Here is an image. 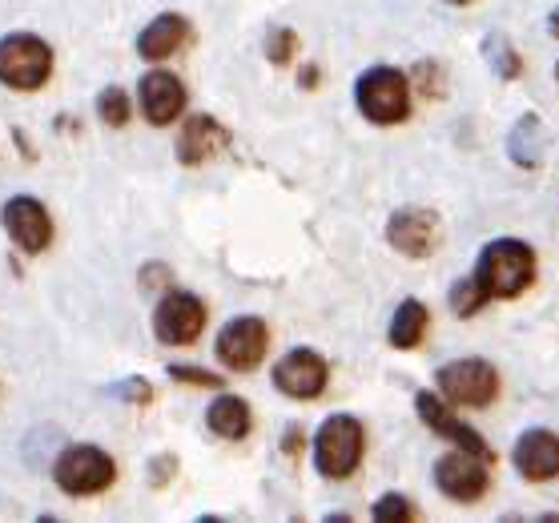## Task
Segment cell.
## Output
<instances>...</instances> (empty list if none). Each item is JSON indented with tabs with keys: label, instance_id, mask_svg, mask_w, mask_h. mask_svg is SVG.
I'll use <instances>...</instances> for the list:
<instances>
[{
	"label": "cell",
	"instance_id": "11",
	"mask_svg": "<svg viewBox=\"0 0 559 523\" xmlns=\"http://www.w3.org/2000/svg\"><path fill=\"white\" fill-rule=\"evenodd\" d=\"M270 331L262 319H234L217 334V358L229 370H254L266 358Z\"/></svg>",
	"mask_w": 559,
	"mask_h": 523
},
{
	"label": "cell",
	"instance_id": "5",
	"mask_svg": "<svg viewBox=\"0 0 559 523\" xmlns=\"http://www.w3.org/2000/svg\"><path fill=\"white\" fill-rule=\"evenodd\" d=\"M52 73V49L33 33H9L0 40V85L16 93L40 90Z\"/></svg>",
	"mask_w": 559,
	"mask_h": 523
},
{
	"label": "cell",
	"instance_id": "18",
	"mask_svg": "<svg viewBox=\"0 0 559 523\" xmlns=\"http://www.w3.org/2000/svg\"><path fill=\"white\" fill-rule=\"evenodd\" d=\"M205 427H210L217 439H246V435H250V407H246V399H238V395L214 399L210 411H205Z\"/></svg>",
	"mask_w": 559,
	"mask_h": 523
},
{
	"label": "cell",
	"instance_id": "13",
	"mask_svg": "<svg viewBox=\"0 0 559 523\" xmlns=\"http://www.w3.org/2000/svg\"><path fill=\"white\" fill-rule=\"evenodd\" d=\"M515 472L527 479V484H551L559 479V435L544 431V427H532L515 439Z\"/></svg>",
	"mask_w": 559,
	"mask_h": 523
},
{
	"label": "cell",
	"instance_id": "16",
	"mask_svg": "<svg viewBox=\"0 0 559 523\" xmlns=\"http://www.w3.org/2000/svg\"><path fill=\"white\" fill-rule=\"evenodd\" d=\"M229 145V133L217 126L210 114H193L186 126H181L178 138V162L181 166H202L210 157H217Z\"/></svg>",
	"mask_w": 559,
	"mask_h": 523
},
{
	"label": "cell",
	"instance_id": "30",
	"mask_svg": "<svg viewBox=\"0 0 559 523\" xmlns=\"http://www.w3.org/2000/svg\"><path fill=\"white\" fill-rule=\"evenodd\" d=\"M556 85H559V61H556Z\"/></svg>",
	"mask_w": 559,
	"mask_h": 523
},
{
	"label": "cell",
	"instance_id": "26",
	"mask_svg": "<svg viewBox=\"0 0 559 523\" xmlns=\"http://www.w3.org/2000/svg\"><path fill=\"white\" fill-rule=\"evenodd\" d=\"M117 391H121V395L126 399H133V403H150V383H141V379H133V383H126V387H117Z\"/></svg>",
	"mask_w": 559,
	"mask_h": 523
},
{
	"label": "cell",
	"instance_id": "20",
	"mask_svg": "<svg viewBox=\"0 0 559 523\" xmlns=\"http://www.w3.org/2000/svg\"><path fill=\"white\" fill-rule=\"evenodd\" d=\"M447 302H451V310H455L459 319H471V314H479V310L487 307V294L479 290V282L467 274V278H459L455 286H451Z\"/></svg>",
	"mask_w": 559,
	"mask_h": 523
},
{
	"label": "cell",
	"instance_id": "8",
	"mask_svg": "<svg viewBox=\"0 0 559 523\" xmlns=\"http://www.w3.org/2000/svg\"><path fill=\"white\" fill-rule=\"evenodd\" d=\"M205 326V307L202 298L190 290H174L166 294L157 310H153V334L157 343L166 346H190Z\"/></svg>",
	"mask_w": 559,
	"mask_h": 523
},
{
	"label": "cell",
	"instance_id": "12",
	"mask_svg": "<svg viewBox=\"0 0 559 523\" xmlns=\"http://www.w3.org/2000/svg\"><path fill=\"white\" fill-rule=\"evenodd\" d=\"M386 242L403 258L435 254V246H439V217L431 210H415V205L394 210L391 222H386Z\"/></svg>",
	"mask_w": 559,
	"mask_h": 523
},
{
	"label": "cell",
	"instance_id": "6",
	"mask_svg": "<svg viewBox=\"0 0 559 523\" xmlns=\"http://www.w3.org/2000/svg\"><path fill=\"white\" fill-rule=\"evenodd\" d=\"M52 479L64 496H97L117 479V463L102 447H69L52 467Z\"/></svg>",
	"mask_w": 559,
	"mask_h": 523
},
{
	"label": "cell",
	"instance_id": "19",
	"mask_svg": "<svg viewBox=\"0 0 559 523\" xmlns=\"http://www.w3.org/2000/svg\"><path fill=\"white\" fill-rule=\"evenodd\" d=\"M423 334H427V307L419 298H403L391 319V346L394 350H415L423 343Z\"/></svg>",
	"mask_w": 559,
	"mask_h": 523
},
{
	"label": "cell",
	"instance_id": "15",
	"mask_svg": "<svg viewBox=\"0 0 559 523\" xmlns=\"http://www.w3.org/2000/svg\"><path fill=\"white\" fill-rule=\"evenodd\" d=\"M181 109H186V85L181 78L166 73V69H153L141 78V114L150 126H169L178 121Z\"/></svg>",
	"mask_w": 559,
	"mask_h": 523
},
{
	"label": "cell",
	"instance_id": "28",
	"mask_svg": "<svg viewBox=\"0 0 559 523\" xmlns=\"http://www.w3.org/2000/svg\"><path fill=\"white\" fill-rule=\"evenodd\" d=\"M314 78H318V69H306V73H302V85H306V90H314Z\"/></svg>",
	"mask_w": 559,
	"mask_h": 523
},
{
	"label": "cell",
	"instance_id": "25",
	"mask_svg": "<svg viewBox=\"0 0 559 523\" xmlns=\"http://www.w3.org/2000/svg\"><path fill=\"white\" fill-rule=\"evenodd\" d=\"M169 375H174L178 383H193V387H222V375H210V370H198V367H169Z\"/></svg>",
	"mask_w": 559,
	"mask_h": 523
},
{
	"label": "cell",
	"instance_id": "9",
	"mask_svg": "<svg viewBox=\"0 0 559 523\" xmlns=\"http://www.w3.org/2000/svg\"><path fill=\"white\" fill-rule=\"evenodd\" d=\"M415 407H419V419L427 423L435 435H443V439H451V443L463 447V451H475V455H484V460L496 463V451H491V443H487L475 427H467L463 419H455L451 403H447L439 391H419V395H415Z\"/></svg>",
	"mask_w": 559,
	"mask_h": 523
},
{
	"label": "cell",
	"instance_id": "10",
	"mask_svg": "<svg viewBox=\"0 0 559 523\" xmlns=\"http://www.w3.org/2000/svg\"><path fill=\"white\" fill-rule=\"evenodd\" d=\"M0 222L25 254H45L52 242V217L37 198H9L0 210Z\"/></svg>",
	"mask_w": 559,
	"mask_h": 523
},
{
	"label": "cell",
	"instance_id": "23",
	"mask_svg": "<svg viewBox=\"0 0 559 523\" xmlns=\"http://www.w3.org/2000/svg\"><path fill=\"white\" fill-rule=\"evenodd\" d=\"M374 520L379 523H411L415 520V508H411L407 496L391 491V496H382L379 503H374Z\"/></svg>",
	"mask_w": 559,
	"mask_h": 523
},
{
	"label": "cell",
	"instance_id": "27",
	"mask_svg": "<svg viewBox=\"0 0 559 523\" xmlns=\"http://www.w3.org/2000/svg\"><path fill=\"white\" fill-rule=\"evenodd\" d=\"M547 33H551V37L559 40V9H556L551 16H547Z\"/></svg>",
	"mask_w": 559,
	"mask_h": 523
},
{
	"label": "cell",
	"instance_id": "24",
	"mask_svg": "<svg viewBox=\"0 0 559 523\" xmlns=\"http://www.w3.org/2000/svg\"><path fill=\"white\" fill-rule=\"evenodd\" d=\"M294 49H298V37H294L290 28H274L266 40V57L274 64H290L294 61Z\"/></svg>",
	"mask_w": 559,
	"mask_h": 523
},
{
	"label": "cell",
	"instance_id": "22",
	"mask_svg": "<svg viewBox=\"0 0 559 523\" xmlns=\"http://www.w3.org/2000/svg\"><path fill=\"white\" fill-rule=\"evenodd\" d=\"M97 117H102L105 126L121 129L129 121V93L121 90V85H109V90H102V97H97Z\"/></svg>",
	"mask_w": 559,
	"mask_h": 523
},
{
	"label": "cell",
	"instance_id": "17",
	"mask_svg": "<svg viewBox=\"0 0 559 523\" xmlns=\"http://www.w3.org/2000/svg\"><path fill=\"white\" fill-rule=\"evenodd\" d=\"M186 40H190V21L181 13H162L157 21H150V25L141 28L138 52L145 61H166V57H174Z\"/></svg>",
	"mask_w": 559,
	"mask_h": 523
},
{
	"label": "cell",
	"instance_id": "21",
	"mask_svg": "<svg viewBox=\"0 0 559 523\" xmlns=\"http://www.w3.org/2000/svg\"><path fill=\"white\" fill-rule=\"evenodd\" d=\"M484 57L491 64H496L499 78H520V52L511 49L508 37H499V33H491V37L484 40Z\"/></svg>",
	"mask_w": 559,
	"mask_h": 523
},
{
	"label": "cell",
	"instance_id": "2",
	"mask_svg": "<svg viewBox=\"0 0 559 523\" xmlns=\"http://www.w3.org/2000/svg\"><path fill=\"white\" fill-rule=\"evenodd\" d=\"M358 114L367 117L370 126H399L411 117V81L407 73H399L391 64H374L367 69L355 85Z\"/></svg>",
	"mask_w": 559,
	"mask_h": 523
},
{
	"label": "cell",
	"instance_id": "3",
	"mask_svg": "<svg viewBox=\"0 0 559 523\" xmlns=\"http://www.w3.org/2000/svg\"><path fill=\"white\" fill-rule=\"evenodd\" d=\"M362 423L350 415H331L314 435V467L326 479H350L362 463Z\"/></svg>",
	"mask_w": 559,
	"mask_h": 523
},
{
	"label": "cell",
	"instance_id": "1",
	"mask_svg": "<svg viewBox=\"0 0 559 523\" xmlns=\"http://www.w3.org/2000/svg\"><path fill=\"white\" fill-rule=\"evenodd\" d=\"M471 278L479 282L487 302L491 298H520L535 282V250L520 238H496L479 250Z\"/></svg>",
	"mask_w": 559,
	"mask_h": 523
},
{
	"label": "cell",
	"instance_id": "4",
	"mask_svg": "<svg viewBox=\"0 0 559 523\" xmlns=\"http://www.w3.org/2000/svg\"><path fill=\"white\" fill-rule=\"evenodd\" d=\"M435 383H439V395H443L451 407L484 411V407H491L499 395V375L484 358H455V362H443L439 375H435Z\"/></svg>",
	"mask_w": 559,
	"mask_h": 523
},
{
	"label": "cell",
	"instance_id": "14",
	"mask_svg": "<svg viewBox=\"0 0 559 523\" xmlns=\"http://www.w3.org/2000/svg\"><path fill=\"white\" fill-rule=\"evenodd\" d=\"M274 387L290 399H318L322 391H326V362H322L314 350L298 346V350L278 358V367H274Z\"/></svg>",
	"mask_w": 559,
	"mask_h": 523
},
{
	"label": "cell",
	"instance_id": "7",
	"mask_svg": "<svg viewBox=\"0 0 559 523\" xmlns=\"http://www.w3.org/2000/svg\"><path fill=\"white\" fill-rule=\"evenodd\" d=\"M435 487L447 499H455V503H475L491 487V460L459 447V451H451V455H443V460L435 463Z\"/></svg>",
	"mask_w": 559,
	"mask_h": 523
},
{
	"label": "cell",
	"instance_id": "29",
	"mask_svg": "<svg viewBox=\"0 0 559 523\" xmlns=\"http://www.w3.org/2000/svg\"><path fill=\"white\" fill-rule=\"evenodd\" d=\"M447 4H471V0H447Z\"/></svg>",
	"mask_w": 559,
	"mask_h": 523
}]
</instances>
